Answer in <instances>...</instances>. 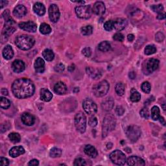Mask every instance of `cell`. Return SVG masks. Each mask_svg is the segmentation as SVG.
Returning <instances> with one entry per match:
<instances>
[{
  "label": "cell",
  "mask_w": 166,
  "mask_h": 166,
  "mask_svg": "<svg viewBox=\"0 0 166 166\" xmlns=\"http://www.w3.org/2000/svg\"><path fill=\"white\" fill-rule=\"evenodd\" d=\"M34 91L35 86L34 83L27 78L17 79L12 85V92L14 95L18 99L30 98L34 94Z\"/></svg>",
  "instance_id": "cell-1"
},
{
  "label": "cell",
  "mask_w": 166,
  "mask_h": 166,
  "mask_svg": "<svg viewBox=\"0 0 166 166\" xmlns=\"http://www.w3.org/2000/svg\"><path fill=\"white\" fill-rule=\"evenodd\" d=\"M15 44L19 49L22 50H29L35 44V40L34 38L29 35L22 34L16 37Z\"/></svg>",
  "instance_id": "cell-2"
},
{
  "label": "cell",
  "mask_w": 166,
  "mask_h": 166,
  "mask_svg": "<svg viewBox=\"0 0 166 166\" xmlns=\"http://www.w3.org/2000/svg\"><path fill=\"white\" fill-rule=\"evenodd\" d=\"M116 121L111 114H107L105 116V118L103 122V127H102V134L103 138H105L107 136V134L110 131H112L116 127Z\"/></svg>",
  "instance_id": "cell-3"
},
{
  "label": "cell",
  "mask_w": 166,
  "mask_h": 166,
  "mask_svg": "<svg viewBox=\"0 0 166 166\" xmlns=\"http://www.w3.org/2000/svg\"><path fill=\"white\" fill-rule=\"evenodd\" d=\"M125 134L127 137L131 142H136L141 136V131L140 128L137 126L133 124L127 127L125 129Z\"/></svg>",
  "instance_id": "cell-4"
},
{
  "label": "cell",
  "mask_w": 166,
  "mask_h": 166,
  "mask_svg": "<svg viewBox=\"0 0 166 166\" xmlns=\"http://www.w3.org/2000/svg\"><path fill=\"white\" fill-rule=\"evenodd\" d=\"M110 88L109 83L106 81L104 80L100 82L99 84L95 85L93 88V91L94 95L98 98H101L105 96L108 93Z\"/></svg>",
  "instance_id": "cell-5"
},
{
  "label": "cell",
  "mask_w": 166,
  "mask_h": 166,
  "mask_svg": "<svg viewBox=\"0 0 166 166\" xmlns=\"http://www.w3.org/2000/svg\"><path fill=\"white\" fill-rule=\"evenodd\" d=\"M75 126L81 133H84L86 128V117L81 112L76 114L75 116Z\"/></svg>",
  "instance_id": "cell-6"
},
{
  "label": "cell",
  "mask_w": 166,
  "mask_h": 166,
  "mask_svg": "<svg viewBox=\"0 0 166 166\" xmlns=\"http://www.w3.org/2000/svg\"><path fill=\"white\" fill-rule=\"evenodd\" d=\"M76 15L81 19H88L91 17L92 9L90 5H79L75 8Z\"/></svg>",
  "instance_id": "cell-7"
},
{
  "label": "cell",
  "mask_w": 166,
  "mask_h": 166,
  "mask_svg": "<svg viewBox=\"0 0 166 166\" xmlns=\"http://www.w3.org/2000/svg\"><path fill=\"white\" fill-rule=\"evenodd\" d=\"M110 158L114 164L119 165H124L126 163V157L122 151L116 150L110 154Z\"/></svg>",
  "instance_id": "cell-8"
},
{
  "label": "cell",
  "mask_w": 166,
  "mask_h": 166,
  "mask_svg": "<svg viewBox=\"0 0 166 166\" xmlns=\"http://www.w3.org/2000/svg\"><path fill=\"white\" fill-rule=\"evenodd\" d=\"M82 107L84 111L89 115H94L98 111L96 104L90 99H86L82 103Z\"/></svg>",
  "instance_id": "cell-9"
},
{
  "label": "cell",
  "mask_w": 166,
  "mask_h": 166,
  "mask_svg": "<svg viewBox=\"0 0 166 166\" xmlns=\"http://www.w3.org/2000/svg\"><path fill=\"white\" fill-rule=\"evenodd\" d=\"M15 20L10 18V19L5 21V23L4 25V28L3 31V36L8 37L10 34H12L15 32L16 28H15Z\"/></svg>",
  "instance_id": "cell-10"
},
{
  "label": "cell",
  "mask_w": 166,
  "mask_h": 166,
  "mask_svg": "<svg viewBox=\"0 0 166 166\" xmlns=\"http://www.w3.org/2000/svg\"><path fill=\"white\" fill-rule=\"evenodd\" d=\"M49 17L52 22L56 23L60 18V10L58 6L55 4H52L49 8Z\"/></svg>",
  "instance_id": "cell-11"
},
{
  "label": "cell",
  "mask_w": 166,
  "mask_h": 166,
  "mask_svg": "<svg viewBox=\"0 0 166 166\" xmlns=\"http://www.w3.org/2000/svg\"><path fill=\"white\" fill-rule=\"evenodd\" d=\"M18 26L21 29L30 33H35L37 30L36 24L32 21H28L27 22H21L19 23Z\"/></svg>",
  "instance_id": "cell-12"
},
{
  "label": "cell",
  "mask_w": 166,
  "mask_h": 166,
  "mask_svg": "<svg viewBox=\"0 0 166 166\" xmlns=\"http://www.w3.org/2000/svg\"><path fill=\"white\" fill-rule=\"evenodd\" d=\"M106 7L104 3L102 1H97L93 5L92 12L98 16H102L105 12Z\"/></svg>",
  "instance_id": "cell-13"
},
{
  "label": "cell",
  "mask_w": 166,
  "mask_h": 166,
  "mask_svg": "<svg viewBox=\"0 0 166 166\" xmlns=\"http://www.w3.org/2000/svg\"><path fill=\"white\" fill-rule=\"evenodd\" d=\"M159 63H160L159 60L155 59V58H151V59L148 60L146 63L147 71L151 74L156 71L158 68Z\"/></svg>",
  "instance_id": "cell-14"
},
{
  "label": "cell",
  "mask_w": 166,
  "mask_h": 166,
  "mask_svg": "<svg viewBox=\"0 0 166 166\" xmlns=\"http://www.w3.org/2000/svg\"><path fill=\"white\" fill-rule=\"evenodd\" d=\"M128 22L124 18H117L114 22H113V27L117 31H120L124 29L127 27Z\"/></svg>",
  "instance_id": "cell-15"
},
{
  "label": "cell",
  "mask_w": 166,
  "mask_h": 166,
  "mask_svg": "<svg viewBox=\"0 0 166 166\" xmlns=\"http://www.w3.org/2000/svg\"><path fill=\"white\" fill-rule=\"evenodd\" d=\"M127 164L132 166H141L145 165V163L142 158H141L136 156H132L127 159Z\"/></svg>",
  "instance_id": "cell-16"
},
{
  "label": "cell",
  "mask_w": 166,
  "mask_h": 166,
  "mask_svg": "<svg viewBox=\"0 0 166 166\" xmlns=\"http://www.w3.org/2000/svg\"><path fill=\"white\" fill-rule=\"evenodd\" d=\"M22 121L23 123L25 125L32 126L35 122V117L30 113L25 112L22 116Z\"/></svg>",
  "instance_id": "cell-17"
},
{
  "label": "cell",
  "mask_w": 166,
  "mask_h": 166,
  "mask_svg": "<svg viewBox=\"0 0 166 166\" xmlns=\"http://www.w3.org/2000/svg\"><path fill=\"white\" fill-rule=\"evenodd\" d=\"M67 86L64 82L59 81L54 86V91L58 95H64L67 92Z\"/></svg>",
  "instance_id": "cell-18"
},
{
  "label": "cell",
  "mask_w": 166,
  "mask_h": 166,
  "mask_svg": "<svg viewBox=\"0 0 166 166\" xmlns=\"http://www.w3.org/2000/svg\"><path fill=\"white\" fill-rule=\"evenodd\" d=\"M12 68L15 73H21L25 70V64L22 60H16L12 62Z\"/></svg>",
  "instance_id": "cell-19"
},
{
  "label": "cell",
  "mask_w": 166,
  "mask_h": 166,
  "mask_svg": "<svg viewBox=\"0 0 166 166\" xmlns=\"http://www.w3.org/2000/svg\"><path fill=\"white\" fill-rule=\"evenodd\" d=\"M86 71L87 74L92 79H98L102 76V71L99 69L89 67L86 68Z\"/></svg>",
  "instance_id": "cell-20"
},
{
  "label": "cell",
  "mask_w": 166,
  "mask_h": 166,
  "mask_svg": "<svg viewBox=\"0 0 166 166\" xmlns=\"http://www.w3.org/2000/svg\"><path fill=\"white\" fill-rule=\"evenodd\" d=\"M27 9L25 6L22 5H19L16 6V7L14 9L13 14L15 16L18 17V18H22V17L25 16L27 14Z\"/></svg>",
  "instance_id": "cell-21"
},
{
  "label": "cell",
  "mask_w": 166,
  "mask_h": 166,
  "mask_svg": "<svg viewBox=\"0 0 166 166\" xmlns=\"http://www.w3.org/2000/svg\"><path fill=\"white\" fill-rule=\"evenodd\" d=\"M34 69L36 73L39 74H42L45 70V62L42 58L39 57L34 62Z\"/></svg>",
  "instance_id": "cell-22"
},
{
  "label": "cell",
  "mask_w": 166,
  "mask_h": 166,
  "mask_svg": "<svg viewBox=\"0 0 166 166\" xmlns=\"http://www.w3.org/2000/svg\"><path fill=\"white\" fill-rule=\"evenodd\" d=\"M114 105V101L112 98L109 97V98H106L102 102L101 106L102 108L106 111H110L113 108V106Z\"/></svg>",
  "instance_id": "cell-23"
},
{
  "label": "cell",
  "mask_w": 166,
  "mask_h": 166,
  "mask_svg": "<svg viewBox=\"0 0 166 166\" xmlns=\"http://www.w3.org/2000/svg\"><path fill=\"white\" fill-rule=\"evenodd\" d=\"M25 153V149L22 146H16L12 147L9 151V155L12 158L18 157V156Z\"/></svg>",
  "instance_id": "cell-24"
},
{
  "label": "cell",
  "mask_w": 166,
  "mask_h": 166,
  "mask_svg": "<svg viewBox=\"0 0 166 166\" xmlns=\"http://www.w3.org/2000/svg\"><path fill=\"white\" fill-rule=\"evenodd\" d=\"M53 98V94L46 88H42L40 90V99L45 102H49Z\"/></svg>",
  "instance_id": "cell-25"
},
{
  "label": "cell",
  "mask_w": 166,
  "mask_h": 166,
  "mask_svg": "<svg viewBox=\"0 0 166 166\" xmlns=\"http://www.w3.org/2000/svg\"><path fill=\"white\" fill-rule=\"evenodd\" d=\"M84 151L86 154H87L90 157L93 158H95L98 154V151L96 150V149L91 145H86L84 148Z\"/></svg>",
  "instance_id": "cell-26"
},
{
  "label": "cell",
  "mask_w": 166,
  "mask_h": 166,
  "mask_svg": "<svg viewBox=\"0 0 166 166\" xmlns=\"http://www.w3.org/2000/svg\"><path fill=\"white\" fill-rule=\"evenodd\" d=\"M33 10L37 15L40 16H44L45 13H46V8H45V6L42 3L40 2H36V3H34L33 6Z\"/></svg>",
  "instance_id": "cell-27"
},
{
  "label": "cell",
  "mask_w": 166,
  "mask_h": 166,
  "mask_svg": "<svg viewBox=\"0 0 166 166\" xmlns=\"http://www.w3.org/2000/svg\"><path fill=\"white\" fill-rule=\"evenodd\" d=\"M3 56L7 60L11 59L14 57V51L10 45H7L4 47L3 50Z\"/></svg>",
  "instance_id": "cell-28"
},
{
  "label": "cell",
  "mask_w": 166,
  "mask_h": 166,
  "mask_svg": "<svg viewBox=\"0 0 166 166\" xmlns=\"http://www.w3.org/2000/svg\"><path fill=\"white\" fill-rule=\"evenodd\" d=\"M42 56L47 61H52L54 59L55 54L53 51L50 49H46L42 52Z\"/></svg>",
  "instance_id": "cell-29"
},
{
  "label": "cell",
  "mask_w": 166,
  "mask_h": 166,
  "mask_svg": "<svg viewBox=\"0 0 166 166\" xmlns=\"http://www.w3.org/2000/svg\"><path fill=\"white\" fill-rule=\"evenodd\" d=\"M130 100L133 102H138L141 99V95L136 90L133 88L131 90V94H130Z\"/></svg>",
  "instance_id": "cell-30"
},
{
  "label": "cell",
  "mask_w": 166,
  "mask_h": 166,
  "mask_svg": "<svg viewBox=\"0 0 166 166\" xmlns=\"http://www.w3.org/2000/svg\"><path fill=\"white\" fill-rule=\"evenodd\" d=\"M99 50L103 52L108 51L111 49V45L107 41H104L100 43L98 46Z\"/></svg>",
  "instance_id": "cell-31"
},
{
  "label": "cell",
  "mask_w": 166,
  "mask_h": 166,
  "mask_svg": "<svg viewBox=\"0 0 166 166\" xmlns=\"http://www.w3.org/2000/svg\"><path fill=\"white\" fill-rule=\"evenodd\" d=\"M160 109L157 106H154L151 108V117L154 121H157L160 117Z\"/></svg>",
  "instance_id": "cell-32"
},
{
  "label": "cell",
  "mask_w": 166,
  "mask_h": 166,
  "mask_svg": "<svg viewBox=\"0 0 166 166\" xmlns=\"http://www.w3.org/2000/svg\"><path fill=\"white\" fill-rule=\"evenodd\" d=\"M116 92L117 94L120 96H122L124 95V90H125V88H124V85L122 82H118L117 83L115 87Z\"/></svg>",
  "instance_id": "cell-33"
},
{
  "label": "cell",
  "mask_w": 166,
  "mask_h": 166,
  "mask_svg": "<svg viewBox=\"0 0 166 166\" xmlns=\"http://www.w3.org/2000/svg\"><path fill=\"white\" fill-rule=\"evenodd\" d=\"M40 31L43 34H48L51 32V28L50 25L46 23H43L40 25Z\"/></svg>",
  "instance_id": "cell-34"
},
{
  "label": "cell",
  "mask_w": 166,
  "mask_h": 166,
  "mask_svg": "<svg viewBox=\"0 0 166 166\" xmlns=\"http://www.w3.org/2000/svg\"><path fill=\"white\" fill-rule=\"evenodd\" d=\"M9 138L11 142L14 143H19L21 140V136L18 133H12L9 134Z\"/></svg>",
  "instance_id": "cell-35"
},
{
  "label": "cell",
  "mask_w": 166,
  "mask_h": 166,
  "mask_svg": "<svg viewBox=\"0 0 166 166\" xmlns=\"http://www.w3.org/2000/svg\"><path fill=\"white\" fill-rule=\"evenodd\" d=\"M62 154V150L59 148L57 147H53L52 148L50 153V157L52 158H58L60 157Z\"/></svg>",
  "instance_id": "cell-36"
},
{
  "label": "cell",
  "mask_w": 166,
  "mask_h": 166,
  "mask_svg": "<svg viewBox=\"0 0 166 166\" xmlns=\"http://www.w3.org/2000/svg\"><path fill=\"white\" fill-rule=\"evenodd\" d=\"M0 106L3 109H7L10 106V102L8 99L1 97L0 98Z\"/></svg>",
  "instance_id": "cell-37"
},
{
  "label": "cell",
  "mask_w": 166,
  "mask_h": 166,
  "mask_svg": "<svg viewBox=\"0 0 166 166\" xmlns=\"http://www.w3.org/2000/svg\"><path fill=\"white\" fill-rule=\"evenodd\" d=\"M93 33V27L91 25H86L81 28V33L84 36L91 35Z\"/></svg>",
  "instance_id": "cell-38"
},
{
  "label": "cell",
  "mask_w": 166,
  "mask_h": 166,
  "mask_svg": "<svg viewBox=\"0 0 166 166\" xmlns=\"http://www.w3.org/2000/svg\"><path fill=\"white\" fill-rule=\"evenodd\" d=\"M145 54L147 55H151L157 52V48L153 45H148L145 48Z\"/></svg>",
  "instance_id": "cell-39"
},
{
  "label": "cell",
  "mask_w": 166,
  "mask_h": 166,
  "mask_svg": "<svg viewBox=\"0 0 166 166\" xmlns=\"http://www.w3.org/2000/svg\"><path fill=\"white\" fill-rule=\"evenodd\" d=\"M141 88L142 90V91L145 93H149L151 90V86L150 83L146 81L142 83V84L141 86Z\"/></svg>",
  "instance_id": "cell-40"
},
{
  "label": "cell",
  "mask_w": 166,
  "mask_h": 166,
  "mask_svg": "<svg viewBox=\"0 0 166 166\" xmlns=\"http://www.w3.org/2000/svg\"><path fill=\"white\" fill-rule=\"evenodd\" d=\"M140 116L143 117L145 119H148L149 117L150 116V114H149V110L146 107H145V108H143L140 110Z\"/></svg>",
  "instance_id": "cell-41"
},
{
  "label": "cell",
  "mask_w": 166,
  "mask_h": 166,
  "mask_svg": "<svg viewBox=\"0 0 166 166\" xmlns=\"http://www.w3.org/2000/svg\"><path fill=\"white\" fill-rule=\"evenodd\" d=\"M104 28H105V29L107 31H111L114 28L113 21L109 20L106 22L105 24H104Z\"/></svg>",
  "instance_id": "cell-42"
},
{
  "label": "cell",
  "mask_w": 166,
  "mask_h": 166,
  "mask_svg": "<svg viewBox=\"0 0 166 166\" xmlns=\"http://www.w3.org/2000/svg\"><path fill=\"white\" fill-rule=\"evenodd\" d=\"M74 165L75 166H81V165H86V161L84 159L82 158H76L74 161Z\"/></svg>",
  "instance_id": "cell-43"
},
{
  "label": "cell",
  "mask_w": 166,
  "mask_h": 166,
  "mask_svg": "<svg viewBox=\"0 0 166 166\" xmlns=\"http://www.w3.org/2000/svg\"><path fill=\"white\" fill-rule=\"evenodd\" d=\"M151 9L155 12L160 13L162 12V10H164V7L162 4H159V5H153L151 7Z\"/></svg>",
  "instance_id": "cell-44"
},
{
  "label": "cell",
  "mask_w": 166,
  "mask_h": 166,
  "mask_svg": "<svg viewBox=\"0 0 166 166\" xmlns=\"http://www.w3.org/2000/svg\"><path fill=\"white\" fill-rule=\"evenodd\" d=\"M88 124L90 127H95L97 125V124H98V119H97L95 117L92 116L89 119Z\"/></svg>",
  "instance_id": "cell-45"
},
{
  "label": "cell",
  "mask_w": 166,
  "mask_h": 166,
  "mask_svg": "<svg viewBox=\"0 0 166 166\" xmlns=\"http://www.w3.org/2000/svg\"><path fill=\"white\" fill-rule=\"evenodd\" d=\"M113 39L114 40H116L118 42H123L124 40V36L122 33H117L114 35Z\"/></svg>",
  "instance_id": "cell-46"
},
{
  "label": "cell",
  "mask_w": 166,
  "mask_h": 166,
  "mask_svg": "<svg viewBox=\"0 0 166 166\" xmlns=\"http://www.w3.org/2000/svg\"><path fill=\"white\" fill-rule=\"evenodd\" d=\"M54 69H55V71H57L58 73H62V71H64V69H65V66L63 64L59 63L55 66Z\"/></svg>",
  "instance_id": "cell-47"
},
{
  "label": "cell",
  "mask_w": 166,
  "mask_h": 166,
  "mask_svg": "<svg viewBox=\"0 0 166 166\" xmlns=\"http://www.w3.org/2000/svg\"><path fill=\"white\" fill-rule=\"evenodd\" d=\"M82 53L83 54L84 56H85L86 57H90L92 55V50L90 47H85L84 49L82 50Z\"/></svg>",
  "instance_id": "cell-48"
},
{
  "label": "cell",
  "mask_w": 166,
  "mask_h": 166,
  "mask_svg": "<svg viewBox=\"0 0 166 166\" xmlns=\"http://www.w3.org/2000/svg\"><path fill=\"white\" fill-rule=\"evenodd\" d=\"M164 39V34L162 32H158L156 34L155 36V40H157L158 42H162Z\"/></svg>",
  "instance_id": "cell-49"
},
{
  "label": "cell",
  "mask_w": 166,
  "mask_h": 166,
  "mask_svg": "<svg viewBox=\"0 0 166 166\" xmlns=\"http://www.w3.org/2000/svg\"><path fill=\"white\" fill-rule=\"evenodd\" d=\"M116 114L117 116H122L124 113V109L122 106H117L116 108Z\"/></svg>",
  "instance_id": "cell-50"
},
{
  "label": "cell",
  "mask_w": 166,
  "mask_h": 166,
  "mask_svg": "<svg viewBox=\"0 0 166 166\" xmlns=\"http://www.w3.org/2000/svg\"><path fill=\"white\" fill-rule=\"evenodd\" d=\"M0 164H1V166L9 165V160L6 158L1 157V158H0Z\"/></svg>",
  "instance_id": "cell-51"
},
{
  "label": "cell",
  "mask_w": 166,
  "mask_h": 166,
  "mask_svg": "<svg viewBox=\"0 0 166 166\" xmlns=\"http://www.w3.org/2000/svg\"><path fill=\"white\" fill-rule=\"evenodd\" d=\"M2 16L3 18L5 20V21L11 18V17L10 16V12L9 10H5V11L3 12V13L2 14Z\"/></svg>",
  "instance_id": "cell-52"
},
{
  "label": "cell",
  "mask_w": 166,
  "mask_h": 166,
  "mask_svg": "<svg viewBox=\"0 0 166 166\" xmlns=\"http://www.w3.org/2000/svg\"><path fill=\"white\" fill-rule=\"evenodd\" d=\"M39 165V162L38 160H36V159H33V160H31L28 163V165Z\"/></svg>",
  "instance_id": "cell-53"
},
{
  "label": "cell",
  "mask_w": 166,
  "mask_h": 166,
  "mask_svg": "<svg viewBox=\"0 0 166 166\" xmlns=\"http://www.w3.org/2000/svg\"><path fill=\"white\" fill-rule=\"evenodd\" d=\"M157 18L158 20H164V19H165V13H163V12L158 13V16H157Z\"/></svg>",
  "instance_id": "cell-54"
},
{
  "label": "cell",
  "mask_w": 166,
  "mask_h": 166,
  "mask_svg": "<svg viewBox=\"0 0 166 166\" xmlns=\"http://www.w3.org/2000/svg\"><path fill=\"white\" fill-rule=\"evenodd\" d=\"M127 39L129 42H133L134 40V35L133 34H129L127 36Z\"/></svg>",
  "instance_id": "cell-55"
},
{
  "label": "cell",
  "mask_w": 166,
  "mask_h": 166,
  "mask_svg": "<svg viewBox=\"0 0 166 166\" xmlns=\"http://www.w3.org/2000/svg\"><path fill=\"white\" fill-rule=\"evenodd\" d=\"M7 4H8L7 1H3V0H1V1H0V5H1V9H3V7L6 6Z\"/></svg>",
  "instance_id": "cell-56"
},
{
  "label": "cell",
  "mask_w": 166,
  "mask_h": 166,
  "mask_svg": "<svg viewBox=\"0 0 166 166\" xmlns=\"http://www.w3.org/2000/svg\"><path fill=\"white\" fill-rule=\"evenodd\" d=\"M1 93L2 95H8L7 90L5 89V88H2L1 90Z\"/></svg>",
  "instance_id": "cell-57"
},
{
  "label": "cell",
  "mask_w": 166,
  "mask_h": 166,
  "mask_svg": "<svg viewBox=\"0 0 166 166\" xmlns=\"http://www.w3.org/2000/svg\"><path fill=\"white\" fill-rule=\"evenodd\" d=\"M75 65L74 64H71V66H70L68 67V70L69 71H70V72H72L73 71H74L75 70Z\"/></svg>",
  "instance_id": "cell-58"
},
{
  "label": "cell",
  "mask_w": 166,
  "mask_h": 166,
  "mask_svg": "<svg viewBox=\"0 0 166 166\" xmlns=\"http://www.w3.org/2000/svg\"><path fill=\"white\" fill-rule=\"evenodd\" d=\"M160 119V122L161 123V124H163L164 126H165V119H164V118L163 117H159V119Z\"/></svg>",
  "instance_id": "cell-59"
},
{
  "label": "cell",
  "mask_w": 166,
  "mask_h": 166,
  "mask_svg": "<svg viewBox=\"0 0 166 166\" xmlns=\"http://www.w3.org/2000/svg\"><path fill=\"white\" fill-rule=\"evenodd\" d=\"M129 75V77L131 79H135V77H136V74H135L134 72H130Z\"/></svg>",
  "instance_id": "cell-60"
},
{
  "label": "cell",
  "mask_w": 166,
  "mask_h": 166,
  "mask_svg": "<svg viewBox=\"0 0 166 166\" xmlns=\"http://www.w3.org/2000/svg\"><path fill=\"white\" fill-rule=\"evenodd\" d=\"M124 151H125L127 153H131V149H130V148H129V147H127V148L124 149Z\"/></svg>",
  "instance_id": "cell-61"
},
{
  "label": "cell",
  "mask_w": 166,
  "mask_h": 166,
  "mask_svg": "<svg viewBox=\"0 0 166 166\" xmlns=\"http://www.w3.org/2000/svg\"><path fill=\"white\" fill-rule=\"evenodd\" d=\"M162 108H163V109H164V110H165V103L163 104V105H162Z\"/></svg>",
  "instance_id": "cell-62"
}]
</instances>
